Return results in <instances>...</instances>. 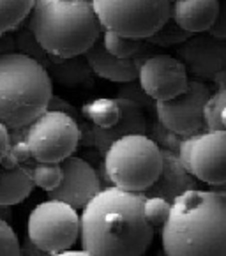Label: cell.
Listing matches in <instances>:
<instances>
[{"label":"cell","mask_w":226,"mask_h":256,"mask_svg":"<svg viewBox=\"0 0 226 256\" xmlns=\"http://www.w3.org/2000/svg\"><path fill=\"white\" fill-rule=\"evenodd\" d=\"M144 200L142 192L102 188L82 208L83 251L90 256H144L154 240V228L144 216Z\"/></svg>","instance_id":"6da1fadb"},{"label":"cell","mask_w":226,"mask_h":256,"mask_svg":"<svg viewBox=\"0 0 226 256\" xmlns=\"http://www.w3.org/2000/svg\"><path fill=\"white\" fill-rule=\"evenodd\" d=\"M161 238L166 256H226V198L186 191L172 202Z\"/></svg>","instance_id":"7a4b0ae2"},{"label":"cell","mask_w":226,"mask_h":256,"mask_svg":"<svg viewBox=\"0 0 226 256\" xmlns=\"http://www.w3.org/2000/svg\"><path fill=\"white\" fill-rule=\"evenodd\" d=\"M26 26L38 44L56 58L83 55L102 32L92 0H34Z\"/></svg>","instance_id":"3957f363"},{"label":"cell","mask_w":226,"mask_h":256,"mask_svg":"<svg viewBox=\"0 0 226 256\" xmlns=\"http://www.w3.org/2000/svg\"><path fill=\"white\" fill-rule=\"evenodd\" d=\"M52 76L32 56L20 52L0 55V122L22 129L48 110Z\"/></svg>","instance_id":"277c9868"},{"label":"cell","mask_w":226,"mask_h":256,"mask_svg":"<svg viewBox=\"0 0 226 256\" xmlns=\"http://www.w3.org/2000/svg\"><path fill=\"white\" fill-rule=\"evenodd\" d=\"M106 178L124 191L144 192L154 184L161 170V148L147 134H128L113 142L104 152Z\"/></svg>","instance_id":"5b68a950"},{"label":"cell","mask_w":226,"mask_h":256,"mask_svg":"<svg viewBox=\"0 0 226 256\" xmlns=\"http://www.w3.org/2000/svg\"><path fill=\"white\" fill-rule=\"evenodd\" d=\"M102 30L147 39L172 18V0H92Z\"/></svg>","instance_id":"8992f818"},{"label":"cell","mask_w":226,"mask_h":256,"mask_svg":"<svg viewBox=\"0 0 226 256\" xmlns=\"http://www.w3.org/2000/svg\"><path fill=\"white\" fill-rule=\"evenodd\" d=\"M82 140V126L74 117L46 110L25 128V142L34 161L60 162L76 152Z\"/></svg>","instance_id":"52a82bcc"},{"label":"cell","mask_w":226,"mask_h":256,"mask_svg":"<svg viewBox=\"0 0 226 256\" xmlns=\"http://www.w3.org/2000/svg\"><path fill=\"white\" fill-rule=\"evenodd\" d=\"M26 238L50 256L68 251L80 238L78 210L58 200L36 205L26 222Z\"/></svg>","instance_id":"ba28073f"},{"label":"cell","mask_w":226,"mask_h":256,"mask_svg":"<svg viewBox=\"0 0 226 256\" xmlns=\"http://www.w3.org/2000/svg\"><path fill=\"white\" fill-rule=\"evenodd\" d=\"M178 158L196 180L212 188L226 184V131L212 129L186 136Z\"/></svg>","instance_id":"9c48e42d"},{"label":"cell","mask_w":226,"mask_h":256,"mask_svg":"<svg viewBox=\"0 0 226 256\" xmlns=\"http://www.w3.org/2000/svg\"><path fill=\"white\" fill-rule=\"evenodd\" d=\"M210 94V88L204 82L189 80L186 90L177 98L156 102V118L170 131L180 136H192L202 131H207L204 120V110Z\"/></svg>","instance_id":"30bf717a"},{"label":"cell","mask_w":226,"mask_h":256,"mask_svg":"<svg viewBox=\"0 0 226 256\" xmlns=\"http://www.w3.org/2000/svg\"><path fill=\"white\" fill-rule=\"evenodd\" d=\"M140 87L147 92L156 102L177 98L186 90L189 76L184 64L172 55H150L145 56L138 69Z\"/></svg>","instance_id":"8fae6325"},{"label":"cell","mask_w":226,"mask_h":256,"mask_svg":"<svg viewBox=\"0 0 226 256\" xmlns=\"http://www.w3.org/2000/svg\"><path fill=\"white\" fill-rule=\"evenodd\" d=\"M177 58L194 80L221 82L226 66V41L205 32L191 34V38L178 44Z\"/></svg>","instance_id":"7c38bea8"},{"label":"cell","mask_w":226,"mask_h":256,"mask_svg":"<svg viewBox=\"0 0 226 256\" xmlns=\"http://www.w3.org/2000/svg\"><path fill=\"white\" fill-rule=\"evenodd\" d=\"M62 180L53 191L48 192L50 200H58L82 210L88 202L102 189L98 172L85 159L69 156L60 161Z\"/></svg>","instance_id":"4fadbf2b"},{"label":"cell","mask_w":226,"mask_h":256,"mask_svg":"<svg viewBox=\"0 0 226 256\" xmlns=\"http://www.w3.org/2000/svg\"><path fill=\"white\" fill-rule=\"evenodd\" d=\"M120 106V117L112 128H98V126H87L82 129V140L80 144L87 147H96L99 154L104 156L108 147L117 142L118 138L128 134H147L148 124L144 115V110L124 99H117Z\"/></svg>","instance_id":"5bb4252c"},{"label":"cell","mask_w":226,"mask_h":256,"mask_svg":"<svg viewBox=\"0 0 226 256\" xmlns=\"http://www.w3.org/2000/svg\"><path fill=\"white\" fill-rule=\"evenodd\" d=\"M161 159L162 162L158 178L150 188L142 192L145 198H164L172 204L175 198L184 194L186 191L196 189L198 180L189 174V170L180 161L177 152L161 148Z\"/></svg>","instance_id":"9a60e30c"},{"label":"cell","mask_w":226,"mask_h":256,"mask_svg":"<svg viewBox=\"0 0 226 256\" xmlns=\"http://www.w3.org/2000/svg\"><path fill=\"white\" fill-rule=\"evenodd\" d=\"M90 71L94 76L115 83H129L138 78V69L144 62L145 55L134 56V58H120L106 52L102 41H96L87 52L83 53Z\"/></svg>","instance_id":"2e32d148"},{"label":"cell","mask_w":226,"mask_h":256,"mask_svg":"<svg viewBox=\"0 0 226 256\" xmlns=\"http://www.w3.org/2000/svg\"><path fill=\"white\" fill-rule=\"evenodd\" d=\"M218 0H174L172 20L189 34L208 32L218 14Z\"/></svg>","instance_id":"e0dca14e"},{"label":"cell","mask_w":226,"mask_h":256,"mask_svg":"<svg viewBox=\"0 0 226 256\" xmlns=\"http://www.w3.org/2000/svg\"><path fill=\"white\" fill-rule=\"evenodd\" d=\"M34 189L28 161L12 170L0 168V205L12 207L25 202Z\"/></svg>","instance_id":"ac0fdd59"},{"label":"cell","mask_w":226,"mask_h":256,"mask_svg":"<svg viewBox=\"0 0 226 256\" xmlns=\"http://www.w3.org/2000/svg\"><path fill=\"white\" fill-rule=\"evenodd\" d=\"M50 76L66 87H92L94 85V72L88 68L85 56H69V58H50V66L46 68Z\"/></svg>","instance_id":"d6986e66"},{"label":"cell","mask_w":226,"mask_h":256,"mask_svg":"<svg viewBox=\"0 0 226 256\" xmlns=\"http://www.w3.org/2000/svg\"><path fill=\"white\" fill-rule=\"evenodd\" d=\"M102 46L106 48V52L115 56L134 58V56L145 55L152 44H148L147 39L128 38V36H120L117 32L102 30Z\"/></svg>","instance_id":"ffe728a7"},{"label":"cell","mask_w":226,"mask_h":256,"mask_svg":"<svg viewBox=\"0 0 226 256\" xmlns=\"http://www.w3.org/2000/svg\"><path fill=\"white\" fill-rule=\"evenodd\" d=\"M83 117L88 118L92 126L98 128H112L120 117V106L117 99L110 98H96L90 102L83 104L82 108Z\"/></svg>","instance_id":"44dd1931"},{"label":"cell","mask_w":226,"mask_h":256,"mask_svg":"<svg viewBox=\"0 0 226 256\" xmlns=\"http://www.w3.org/2000/svg\"><path fill=\"white\" fill-rule=\"evenodd\" d=\"M34 0H0V36L16 30L30 14Z\"/></svg>","instance_id":"7402d4cb"},{"label":"cell","mask_w":226,"mask_h":256,"mask_svg":"<svg viewBox=\"0 0 226 256\" xmlns=\"http://www.w3.org/2000/svg\"><path fill=\"white\" fill-rule=\"evenodd\" d=\"M28 164H30V177L32 182H34V188H39L42 191L50 192L60 184V162H41L28 159Z\"/></svg>","instance_id":"603a6c76"},{"label":"cell","mask_w":226,"mask_h":256,"mask_svg":"<svg viewBox=\"0 0 226 256\" xmlns=\"http://www.w3.org/2000/svg\"><path fill=\"white\" fill-rule=\"evenodd\" d=\"M189 38H191V34L186 32L184 28H180L174 20L170 18L159 30H156L150 38H147V41L152 46H164V48H168V46L182 44Z\"/></svg>","instance_id":"cb8c5ba5"},{"label":"cell","mask_w":226,"mask_h":256,"mask_svg":"<svg viewBox=\"0 0 226 256\" xmlns=\"http://www.w3.org/2000/svg\"><path fill=\"white\" fill-rule=\"evenodd\" d=\"M14 46L18 48L20 53L32 56L34 60H38L39 64H42L44 68H48L50 66V58H52V56H50L48 53H46L44 50L38 44V41L34 39L32 32L28 30V26H26L25 30L18 32V36H16V39H14Z\"/></svg>","instance_id":"d4e9b609"},{"label":"cell","mask_w":226,"mask_h":256,"mask_svg":"<svg viewBox=\"0 0 226 256\" xmlns=\"http://www.w3.org/2000/svg\"><path fill=\"white\" fill-rule=\"evenodd\" d=\"M172 204L164 198H145L144 200V216L152 228H162L170 216Z\"/></svg>","instance_id":"484cf974"},{"label":"cell","mask_w":226,"mask_h":256,"mask_svg":"<svg viewBox=\"0 0 226 256\" xmlns=\"http://www.w3.org/2000/svg\"><path fill=\"white\" fill-rule=\"evenodd\" d=\"M115 99H124V101L132 102V104H136L142 110H154V104H156L154 99H152L150 96H147V92L140 87L138 80L129 82V83H122V87L118 88L117 98Z\"/></svg>","instance_id":"4316f807"},{"label":"cell","mask_w":226,"mask_h":256,"mask_svg":"<svg viewBox=\"0 0 226 256\" xmlns=\"http://www.w3.org/2000/svg\"><path fill=\"white\" fill-rule=\"evenodd\" d=\"M148 138H150L152 142H156V145H158L159 148L178 152V147H180V144L184 142L186 136H180V134H177V132L170 131L168 128H164V126L156 118V122L150 126V136H148Z\"/></svg>","instance_id":"83f0119b"},{"label":"cell","mask_w":226,"mask_h":256,"mask_svg":"<svg viewBox=\"0 0 226 256\" xmlns=\"http://www.w3.org/2000/svg\"><path fill=\"white\" fill-rule=\"evenodd\" d=\"M0 256H22V244L11 222L0 219Z\"/></svg>","instance_id":"f1b7e54d"},{"label":"cell","mask_w":226,"mask_h":256,"mask_svg":"<svg viewBox=\"0 0 226 256\" xmlns=\"http://www.w3.org/2000/svg\"><path fill=\"white\" fill-rule=\"evenodd\" d=\"M218 2H219L218 14H216L212 26L208 28V34L226 41V0H218Z\"/></svg>","instance_id":"f546056e"},{"label":"cell","mask_w":226,"mask_h":256,"mask_svg":"<svg viewBox=\"0 0 226 256\" xmlns=\"http://www.w3.org/2000/svg\"><path fill=\"white\" fill-rule=\"evenodd\" d=\"M48 110L68 113V115H71V117H74V118H76V115H78V110H76L71 102L66 101V99L58 98V96H52V99H50V102H48Z\"/></svg>","instance_id":"4dcf8cb0"},{"label":"cell","mask_w":226,"mask_h":256,"mask_svg":"<svg viewBox=\"0 0 226 256\" xmlns=\"http://www.w3.org/2000/svg\"><path fill=\"white\" fill-rule=\"evenodd\" d=\"M9 147H11V136H9V129L0 122V161L8 154Z\"/></svg>","instance_id":"1f68e13d"},{"label":"cell","mask_w":226,"mask_h":256,"mask_svg":"<svg viewBox=\"0 0 226 256\" xmlns=\"http://www.w3.org/2000/svg\"><path fill=\"white\" fill-rule=\"evenodd\" d=\"M22 256H50L44 251H41L39 248H36L28 238L25 240V244L22 246Z\"/></svg>","instance_id":"d6a6232c"},{"label":"cell","mask_w":226,"mask_h":256,"mask_svg":"<svg viewBox=\"0 0 226 256\" xmlns=\"http://www.w3.org/2000/svg\"><path fill=\"white\" fill-rule=\"evenodd\" d=\"M52 256H90L87 251H72V249H68V251H62V252H56V254H52Z\"/></svg>","instance_id":"836d02e7"},{"label":"cell","mask_w":226,"mask_h":256,"mask_svg":"<svg viewBox=\"0 0 226 256\" xmlns=\"http://www.w3.org/2000/svg\"><path fill=\"white\" fill-rule=\"evenodd\" d=\"M0 219H4V221H8V222L12 221L11 207H4V205H0Z\"/></svg>","instance_id":"e575fe53"},{"label":"cell","mask_w":226,"mask_h":256,"mask_svg":"<svg viewBox=\"0 0 226 256\" xmlns=\"http://www.w3.org/2000/svg\"><path fill=\"white\" fill-rule=\"evenodd\" d=\"M219 126H221V129L226 131V104L222 106L221 112H219Z\"/></svg>","instance_id":"d590c367"},{"label":"cell","mask_w":226,"mask_h":256,"mask_svg":"<svg viewBox=\"0 0 226 256\" xmlns=\"http://www.w3.org/2000/svg\"><path fill=\"white\" fill-rule=\"evenodd\" d=\"M212 191H216L218 194H221V196H224V198H226V184L216 186V188H212Z\"/></svg>","instance_id":"8d00e7d4"},{"label":"cell","mask_w":226,"mask_h":256,"mask_svg":"<svg viewBox=\"0 0 226 256\" xmlns=\"http://www.w3.org/2000/svg\"><path fill=\"white\" fill-rule=\"evenodd\" d=\"M221 87H226V66H224V71H222V76H221Z\"/></svg>","instance_id":"74e56055"},{"label":"cell","mask_w":226,"mask_h":256,"mask_svg":"<svg viewBox=\"0 0 226 256\" xmlns=\"http://www.w3.org/2000/svg\"><path fill=\"white\" fill-rule=\"evenodd\" d=\"M172 2H174V0H172Z\"/></svg>","instance_id":"f35d334b"}]
</instances>
